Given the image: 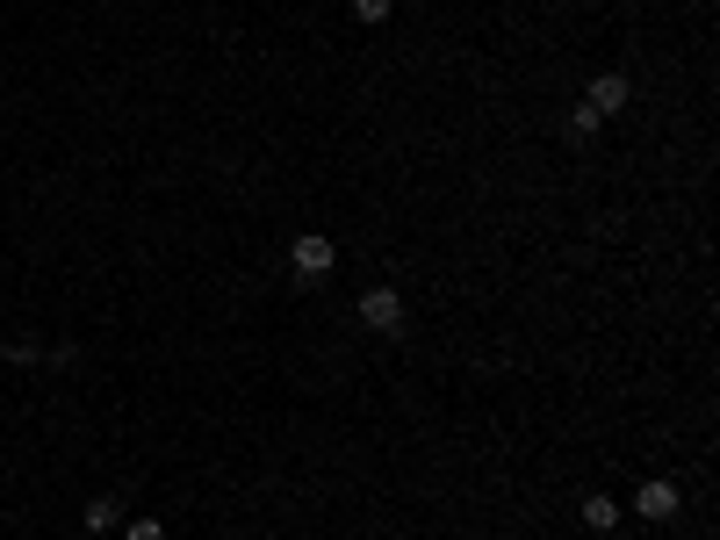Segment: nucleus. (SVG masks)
<instances>
[{
    "mask_svg": "<svg viewBox=\"0 0 720 540\" xmlns=\"http://www.w3.org/2000/svg\"><path fill=\"white\" fill-rule=\"evenodd\" d=\"M612 519H620V504H612V498H584V527H612Z\"/></svg>",
    "mask_w": 720,
    "mask_h": 540,
    "instance_id": "6",
    "label": "nucleus"
},
{
    "mask_svg": "<svg viewBox=\"0 0 720 540\" xmlns=\"http://www.w3.org/2000/svg\"><path fill=\"white\" fill-rule=\"evenodd\" d=\"M591 108H599V116H620V108H627V80H620V72L591 80Z\"/></svg>",
    "mask_w": 720,
    "mask_h": 540,
    "instance_id": "4",
    "label": "nucleus"
},
{
    "mask_svg": "<svg viewBox=\"0 0 720 540\" xmlns=\"http://www.w3.org/2000/svg\"><path fill=\"white\" fill-rule=\"evenodd\" d=\"M361 324L367 332H404V296H396V288H367L361 296Z\"/></svg>",
    "mask_w": 720,
    "mask_h": 540,
    "instance_id": "1",
    "label": "nucleus"
},
{
    "mask_svg": "<svg viewBox=\"0 0 720 540\" xmlns=\"http://www.w3.org/2000/svg\"><path fill=\"white\" fill-rule=\"evenodd\" d=\"M288 259H296L303 282H325V274H332V238H317V230H310V238H296V253H288Z\"/></svg>",
    "mask_w": 720,
    "mask_h": 540,
    "instance_id": "2",
    "label": "nucleus"
},
{
    "mask_svg": "<svg viewBox=\"0 0 720 540\" xmlns=\"http://www.w3.org/2000/svg\"><path fill=\"white\" fill-rule=\"evenodd\" d=\"M122 540H166V527H159V519H130V533H122Z\"/></svg>",
    "mask_w": 720,
    "mask_h": 540,
    "instance_id": "7",
    "label": "nucleus"
},
{
    "mask_svg": "<svg viewBox=\"0 0 720 540\" xmlns=\"http://www.w3.org/2000/svg\"><path fill=\"white\" fill-rule=\"evenodd\" d=\"M634 512H641V519H678V483H641Z\"/></svg>",
    "mask_w": 720,
    "mask_h": 540,
    "instance_id": "3",
    "label": "nucleus"
},
{
    "mask_svg": "<svg viewBox=\"0 0 720 540\" xmlns=\"http://www.w3.org/2000/svg\"><path fill=\"white\" fill-rule=\"evenodd\" d=\"M80 519H87V533H109L116 519H122V504H116V498H95V504H87Z\"/></svg>",
    "mask_w": 720,
    "mask_h": 540,
    "instance_id": "5",
    "label": "nucleus"
},
{
    "mask_svg": "<svg viewBox=\"0 0 720 540\" xmlns=\"http://www.w3.org/2000/svg\"><path fill=\"white\" fill-rule=\"evenodd\" d=\"M354 14L361 22H389V0H354Z\"/></svg>",
    "mask_w": 720,
    "mask_h": 540,
    "instance_id": "8",
    "label": "nucleus"
}]
</instances>
